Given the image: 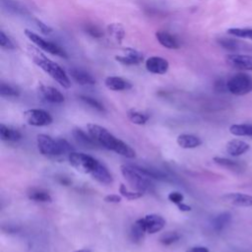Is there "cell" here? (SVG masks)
<instances>
[{"label": "cell", "mask_w": 252, "mask_h": 252, "mask_svg": "<svg viewBox=\"0 0 252 252\" xmlns=\"http://www.w3.org/2000/svg\"><path fill=\"white\" fill-rule=\"evenodd\" d=\"M87 129L91 137L102 148L115 152L116 154L128 158H133L136 157L135 151L130 146L116 138L106 128L90 123L87 125Z\"/></svg>", "instance_id": "6da1fadb"}, {"label": "cell", "mask_w": 252, "mask_h": 252, "mask_svg": "<svg viewBox=\"0 0 252 252\" xmlns=\"http://www.w3.org/2000/svg\"><path fill=\"white\" fill-rule=\"evenodd\" d=\"M29 52L33 60V62L41 68L45 73H47L52 79H54L61 87L69 89L71 87V82L66 72L54 61L47 58L43 53H41L36 48L30 46Z\"/></svg>", "instance_id": "7a4b0ae2"}, {"label": "cell", "mask_w": 252, "mask_h": 252, "mask_svg": "<svg viewBox=\"0 0 252 252\" xmlns=\"http://www.w3.org/2000/svg\"><path fill=\"white\" fill-rule=\"evenodd\" d=\"M38 151L45 157H57L73 152L71 145L64 139H53L48 135L39 134L36 137Z\"/></svg>", "instance_id": "3957f363"}, {"label": "cell", "mask_w": 252, "mask_h": 252, "mask_svg": "<svg viewBox=\"0 0 252 252\" xmlns=\"http://www.w3.org/2000/svg\"><path fill=\"white\" fill-rule=\"evenodd\" d=\"M120 171H121L123 177L125 178V180L136 191L144 193V192L150 190L153 186L149 177L142 174L140 171H138L133 166L123 164L120 166Z\"/></svg>", "instance_id": "277c9868"}, {"label": "cell", "mask_w": 252, "mask_h": 252, "mask_svg": "<svg viewBox=\"0 0 252 252\" xmlns=\"http://www.w3.org/2000/svg\"><path fill=\"white\" fill-rule=\"evenodd\" d=\"M68 160L77 171L91 176L100 163L97 159L87 154L76 152H72L68 155Z\"/></svg>", "instance_id": "5b68a950"}, {"label": "cell", "mask_w": 252, "mask_h": 252, "mask_svg": "<svg viewBox=\"0 0 252 252\" xmlns=\"http://www.w3.org/2000/svg\"><path fill=\"white\" fill-rule=\"evenodd\" d=\"M226 90L234 95H245L252 92V77L244 72L236 73L226 82Z\"/></svg>", "instance_id": "8992f818"}, {"label": "cell", "mask_w": 252, "mask_h": 252, "mask_svg": "<svg viewBox=\"0 0 252 252\" xmlns=\"http://www.w3.org/2000/svg\"><path fill=\"white\" fill-rule=\"evenodd\" d=\"M25 34L26 36L31 39L32 42H33L37 47H39L40 49L48 52V53H51L53 55H57V56H60V57H64V58H67L68 55L67 53L65 52L64 49H62L59 45H57L56 43L52 42V41H48L44 38H42L41 36H39L38 34H36L35 32L26 29L25 30Z\"/></svg>", "instance_id": "52a82bcc"}, {"label": "cell", "mask_w": 252, "mask_h": 252, "mask_svg": "<svg viewBox=\"0 0 252 252\" xmlns=\"http://www.w3.org/2000/svg\"><path fill=\"white\" fill-rule=\"evenodd\" d=\"M24 117L28 124L32 126H47L52 123L53 119L51 115L43 110V109H37V108H32V109H28L24 112Z\"/></svg>", "instance_id": "ba28073f"}, {"label": "cell", "mask_w": 252, "mask_h": 252, "mask_svg": "<svg viewBox=\"0 0 252 252\" xmlns=\"http://www.w3.org/2000/svg\"><path fill=\"white\" fill-rule=\"evenodd\" d=\"M137 221L141 224L146 233L150 234H154L156 232L160 231L165 225L164 219L157 214L146 215L142 219L137 220Z\"/></svg>", "instance_id": "9c48e42d"}, {"label": "cell", "mask_w": 252, "mask_h": 252, "mask_svg": "<svg viewBox=\"0 0 252 252\" xmlns=\"http://www.w3.org/2000/svg\"><path fill=\"white\" fill-rule=\"evenodd\" d=\"M225 61L232 68L241 71H252V55L228 54L225 57Z\"/></svg>", "instance_id": "30bf717a"}, {"label": "cell", "mask_w": 252, "mask_h": 252, "mask_svg": "<svg viewBox=\"0 0 252 252\" xmlns=\"http://www.w3.org/2000/svg\"><path fill=\"white\" fill-rule=\"evenodd\" d=\"M169 67L168 61L158 56H152L146 61V69L153 74H164Z\"/></svg>", "instance_id": "8fae6325"}, {"label": "cell", "mask_w": 252, "mask_h": 252, "mask_svg": "<svg viewBox=\"0 0 252 252\" xmlns=\"http://www.w3.org/2000/svg\"><path fill=\"white\" fill-rule=\"evenodd\" d=\"M222 200L236 207H252V195L243 193H227L222 196Z\"/></svg>", "instance_id": "7c38bea8"}, {"label": "cell", "mask_w": 252, "mask_h": 252, "mask_svg": "<svg viewBox=\"0 0 252 252\" xmlns=\"http://www.w3.org/2000/svg\"><path fill=\"white\" fill-rule=\"evenodd\" d=\"M144 59V56L138 50L133 48H126L125 53L123 55L115 56V60L120 62L123 65H139Z\"/></svg>", "instance_id": "4fadbf2b"}, {"label": "cell", "mask_w": 252, "mask_h": 252, "mask_svg": "<svg viewBox=\"0 0 252 252\" xmlns=\"http://www.w3.org/2000/svg\"><path fill=\"white\" fill-rule=\"evenodd\" d=\"M39 93L44 100L51 103H62L64 101V95L55 88L51 86H39Z\"/></svg>", "instance_id": "5bb4252c"}, {"label": "cell", "mask_w": 252, "mask_h": 252, "mask_svg": "<svg viewBox=\"0 0 252 252\" xmlns=\"http://www.w3.org/2000/svg\"><path fill=\"white\" fill-rule=\"evenodd\" d=\"M69 74L71 76V78L78 83L79 85H94L95 84V79L94 77H93L89 72H87L86 70H83L81 68H70L69 70Z\"/></svg>", "instance_id": "9a60e30c"}, {"label": "cell", "mask_w": 252, "mask_h": 252, "mask_svg": "<svg viewBox=\"0 0 252 252\" xmlns=\"http://www.w3.org/2000/svg\"><path fill=\"white\" fill-rule=\"evenodd\" d=\"M225 150L228 155L232 157H239L250 150V145L242 140L233 139L227 142Z\"/></svg>", "instance_id": "2e32d148"}, {"label": "cell", "mask_w": 252, "mask_h": 252, "mask_svg": "<svg viewBox=\"0 0 252 252\" xmlns=\"http://www.w3.org/2000/svg\"><path fill=\"white\" fill-rule=\"evenodd\" d=\"M105 87L111 91H127L130 90L132 88V84L121 78V77H117V76H109L105 79L104 81Z\"/></svg>", "instance_id": "e0dca14e"}, {"label": "cell", "mask_w": 252, "mask_h": 252, "mask_svg": "<svg viewBox=\"0 0 252 252\" xmlns=\"http://www.w3.org/2000/svg\"><path fill=\"white\" fill-rule=\"evenodd\" d=\"M76 142L81 145L82 147H86V148H89V149H94L96 148L97 144L96 142L91 137V135H87L86 132H84L82 129L80 128H75L72 132Z\"/></svg>", "instance_id": "ac0fdd59"}, {"label": "cell", "mask_w": 252, "mask_h": 252, "mask_svg": "<svg viewBox=\"0 0 252 252\" xmlns=\"http://www.w3.org/2000/svg\"><path fill=\"white\" fill-rule=\"evenodd\" d=\"M156 37L162 46L168 49H177L180 46L178 40L167 32L158 31L156 32Z\"/></svg>", "instance_id": "d6986e66"}, {"label": "cell", "mask_w": 252, "mask_h": 252, "mask_svg": "<svg viewBox=\"0 0 252 252\" xmlns=\"http://www.w3.org/2000/svg\"><path fill=\"white\" fill-rule=\"evenodd\" d=\"M176 142L182 149H194L202 144V140L192 134H181L177 137Z\"/></svg>", "instance_id": "ffe728a7"}, {"label": "cell", "mask_w": 252, "mask_h": 252, "mask_svg": "<svg viewBox=\"0 0 252 252\" xmlns=\"http://www.w3.org/2000/svg\"><path fill=\"white\" fill-rule=\"evenodd\" d=\"M1 6L5 11L14 15H28V9L15 0H1Z\"/></svg>", "instance_id": "44dd1931"}, {"label": "cell", "mask_w": 252, "mask_h": 252, "mask_svg": "<svg viewBox=\"0 0 252 252\" xmlns=\"http://www.w3.org/2000/svg\"><path fill=\"white\" fill-rule=\"evenodd\" d=\"M92 177L94 180H96L97 182H99L101 184H106V185L112 183V181H113L111 173L108 171V169L101 162L99 163V165L97 166L95 171L93 173Z\"/></svg>", "instance_id": "7402d4cb"}, {"label": "cell", "mask_w": 252, "mask_h": 252, "mask_svg": "<svg viewBox=\"0 0 252 252\" xmlns=\"http://www.w3.org/2000/svg\"><path fill=\"white\" fill-rule=\"evenodd\" d=\"M0 138L2 141L16 142L22 138V134L16 129L8 127L4 124H0Z\"/></svg>", "instance_id": "603a6c76"}, {"label": "cell", "mask_w": 252, "mask_h": 252, "mask_svg": "<svg viewBox=\"0 0 252 252\" xmlns=\"http://www.w3.org/2000/svg\"><path fill=\"white\" fill-rule=\"evenodd\" d=\"M107 32L119 43L125 37V29L120 23H111V24H109L107 26Z\"/></svg>", "instance_id": "cb8c5ba5"}, {"label": "cell", "mask_w": 252, "mask_h": 252, "mask_svg": "<svg viewBox=\"0 0 252 252\" xmlns=\"http://www.w3.org/2000/svg\"><path fill=\"white\" fill-rule=\"evenodd\" d=\"M229 132L234 136L252 137V124H233L229 127Z\"/></svg>", "instance_id": "d4e9b609"}, {"label": "cell", "mask_w": 252, "mask_h": 252, "mask_svg": "<svg viewBox=\"0 0 252 252\" xmlns=\"http://www.w3.org/2000/svg\"><path fill=\"white\" fill-rule=\"evenodd\" d=\"M231 220V215L227 212L225 213H221L220 215H218L212 221V224H213V227L215 228V230H221L223 229L230 221Z\"/></svg>", "instance_id": "484cf974"}, {"label": "cell", "mask_w": 252, "mask_h": 252, "mask_svg": "<svg viewBox=\"0 0 252 252\" xmlns=\"http://www.w3.org/2000/svg\"><path fill=\"white\" fill-rule=\"evenodd\" d=\"M29 199L35 202H51V196L48 192L41 189H32L28 193Z\"/></svg>", "instance_id": "4316f807"}, {"label": "cell", "mask_w": 252, "mask_h": 252, "mask_svg": "<svg viewBox=\"0 0 252 252\" xmlns=\"http://www.w3.org/2000/svg\"><path fill=\"white\" fill-rule=\"evenodd\" d=\"M127 116L128 119L137 125H144L146 124V122L149 120V116L143 112H140L136 109H130L127 112Z\"/></svg>", "instance_id": "83f0119b"}, {"label": "cell", "mask_w": 252, "mask_h": 252, "mask_svg": "<svg viewBox=\"0 0 252 252\" xmlns=\"http://www.w3.org/2000/svg\"><path fill=\"white\" fill-rule=\"evenodd\" d=\"M0 95L4 97H17L20 95V92L17 88L2 82L0 84Z\"/></svg>", "instance_id": "f1b7e54d"}, {"label": "cell", "mask_w": 252, "mask_h": 252, "mask_svg": "<svg viewBox=\"0 0 252 252\" xmlns=\"http://www.w3.org/2000/svg\"><path fill=\"white\" fill-rule=\"evenodd\" d=\"M227 33L240 38L252 39V29L247 28H231L227 30Z\"/></svg>", "instance_id": "f546056e"}, {"label": "cell", "mask_w": 252, "mask_h": 252, "mask_svg": "<svg viewBox=\"0 0 252 252\" xmlns=\"http://www.w3.org/2000/svg\"><path fill=\"white\" fill-rule=\"evenodd\" d=\"M214 161L220 165V166H223L225 168H228V169H231V170H239L240 169V164L234 160H231V159H228V158H219V157H216L214 158Z\"/></svg>", "instance_id": "4dcf8cb0"}, {"label": "cell", "mask_w": 252, "mask_h": 252, "mask_svg": "<svg viewBox=\"0 0 252 252\" xmlns=\"http://www.w3.org/2000/svg\"><path fill=\"white\" fill-rule=\"evenodd\" d=\"M146 231L144 230V228L141 226V224L136 220L133 225H132V228H131V232H130V235H131V239L134 241V242H140L144 235H145Z\"/></svg>", "instance_id": "1f68e13d"}, {"label": "cell", "mask_w": 252, "mask_h": 252, "mask_svg": "<svg viewBox=\"0 0 252 252\" xmlns=\"http://www.w3.org/2000/svg\"><path fill=\"white\" fill-rule=\"evenodd\" d=\"M180 238V235L175 231H168L162 234L159 238V242L163 245H170L176 241H178Z\"/></svg>", "instance_id": "d6a6232c"}, {"label": "cell", "mask_w": 252, "mask_h": 252, "mask_svg": "<svg viewBox=\"0 0 252 252\" xmlns=\"http://www.w3.org/2000/svg\"><path fill=\"white\" fill-rule=\"evenodd\" d=\"M119 193L121 194L122 197L128 199V200H135V199H139L141 198L144 193L143 192H139V191H135V192H132V191H129L126 186L124 184H120V187H119Z\"/></svg>", "instance_id": "836d02e7"}, {"label": "cell", "mask_w": 252, "mask_h": 252, "mask_svg": "<svg viewBox=\"0 0 252 252\" xmlns=\"http://www.w3.org/2000/svg\"><path fill=\"white\" fill-rule=\"evenodd\" d=\"M80 99L83 100V101H84L85 103H87L88 105L92 106L93 108L98 110V111H104L103 105H102L98 100H96V99L94 98V97L87 96V95H81V96H80Z\"/></svg>", "instance_id": "e575fe53"}, {"label": "cell", "mask_w": 252, "mask_h": 252, "mask_svg": "<svg viewBox=\"0 0 252 252\" xmlns=\"http://www.w3.org/2000/svg\"><path fill=\"white\" fill-rule=\"evenodd\" d=\"M218 43L227 50H235L238 46V42L232 38H219Z\"/></svg>", "instance_id": "d590c367"}, {"label": "cell", "mask_w": 252, "mask_h": 252, "mask_svg": "<svg viewBox=\"0 0 252 252\" xmlns=\"http://www.w3.org/2000/svg\"><path fill=\"white\" fill-rule=\"evenodd\" d=\"M84 30L87 33H89L91 36H93L94 38H100L103 35L102 31L97 26H94V25H92V24L86 25Z\"/></svg>", "instance_id": "8d00e7d4"}, {"label": "cell", "mask_w": 252, "mask_h": 252, "mask_svg": "<svg viewBox=\"0 0 252 252\" xmlns=\"http://www.w3.org/2000/svg\"><path fill=\"white\" fill-rule=\"evenodd\" d=\"M0 45H1V47L5 48V49H9V50L15 49V45H14L13 41L2 31L0 32Z\"/></svg>", "instance_id": "74e56055"}, {"label": "cell", "mask_w": 252, "mask_h": 252, "mask_svg": "<svg viewBox=\"0 0 252 252\" xmlns=\"http://www.w3.org/2000/svg\"><path fill=\"white\" fill-rule=\"evenodd\" d=\"M33 21H34V25H35L36 29H37L40 32H42V33H44V34H48V33H50V32H52V29H51L49 26H47L46 24H44L43 22H41L40 20L34 19Z\"/></svg>", "instance_id": "f35d334b"}, {"label": "cell", "mask_w": 252, "mask_h": 252, "mask_svg": "<svg viewBox=\"0 0 252 252\" xmlns=\"http://www.w3.org/2000/svg\"><path fill=\"white\" fill-rule=\"evenodd\" d=\"M167 199L171 203H173L175 205H178V204L182 203V201L184 199V196L181 193H179V192H170L168 194V196H167Z\"/></svg>", "instance_id": "ab89813d"}, {"label": "cell", "mask_w": 252, "mask_h": 252, "mask_svg": "<svg viewBox=\"0 0 252 252\" xmlns=\"http://www.w3.org/2000/svg\"><path fill=\"white\" fill-rule=\"evenodd\" d=\"M103 200L106 203H119L121 202V196H118L116 194H110V195H106Z\"/></svg>", "instance_id": "60d3db41"}, {"label": "cell", "mask_w": 252, "mask_h": 252, "mask_svg": "<svg viewBox=\"0 0 252 252\" xmlns=\"http://www.w3.org/2000/svg\"><path fill=\"white\" fill-rule=\"evenodd\" d=\"M186 252H210V251L205 246H194L189 248Z\"/></svg>", "instance_id": "b9f144b4"}, {"label": "cell", "mask_w": 252, "mask_h": 252, "mask_svg": "<svg viewBox=\"0 0 252 252\" xmlns=\"http://www.w3.org/2000/svg\"><path fill=\"white\" fill-rule=\"evenodd\" d=\"M177 207H178V209H179L181 212H189V211H191V207L188 206V205H185V204H183V203L178 204Z\"/></svg>", "instance_id": "7bdbcfd3"}, {"label": "cell", "mask_w": 252, "mask_h": 252, "mask_svg": "<svg viewBox=\"0 0 252 252\" xmlns=\"http://www.w3.org/2000/svg\"><path fill=\"white\" fill-rule=\"evenodd\" d=\"M59 182L61 183V184H63V185H69L70 184V180L69 179H67L66 177H61L60 179H59Z\"/></svg>", "instance_id": "ee69618b"}, {"label": "cell", "mask_w": 252, "mask_h": 252, "mask_svg": "<svg viewBox=\"0 0 252 252\" xmlns=\"http://www.w3.org/2000/svg\"><path fill=\"white\" fill-rule=\"evenodd\" d=\"M74 252H92V250L88 249V248H84V249H80V250H77V251H74Z\"/></svg>", "instance_id": "f6af8a7d"}]
</instances>
